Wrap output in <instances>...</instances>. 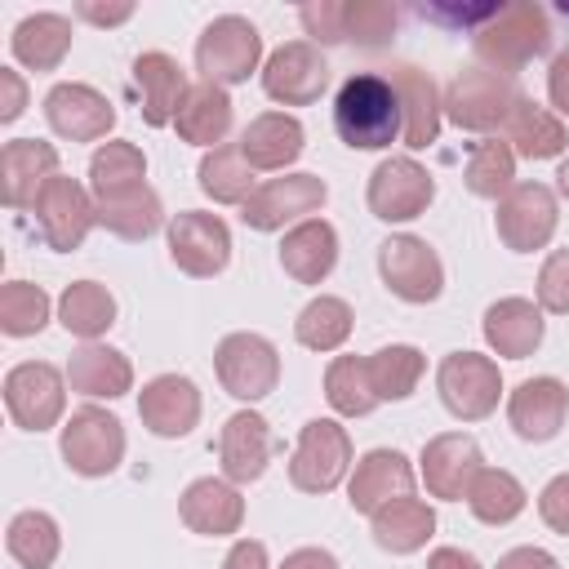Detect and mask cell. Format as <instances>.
<instances>
[{"label":"cell","mask_w":569,"mask_h":569,"mask_svg":"<svg viewBox=\"0 0 569 569\" xmlns=\"http://www.w3.org/2000/svg\"><path fill=\"white\" fill-rule=\"evenodd\" d=\"M133 89H138V98H142V120H147L151 129L173 124L182 98L191 93L187 71L178 67V58H169V53H160V49L133 58Z\"/></svg>","instance_id":"cb8c5ba5"},{"label":"cell","mask_w":569,"mask_h":569,"mask_svg":"<svg viewBox=\"0 0 569 569\" xmlns=\"http://www.w3.org/2000/svg\"><path fill=\"white\" fill-rule=\"evenodd\" d=\"M58 173V147L40 138H13L0 151V187L9 209H31L44 182Z\"/></svg>","instance_id":"d4e9b609"},{"label":"cell","mask_w":569,"mask_h":569,"mask_svg":"<svg viewBox=\"0 0 569 569\" xmlns=\"http://www.w3.org/2000/svg\"><path fill=\"white\" fill-rule=\"evenodd\" d=\"M222 569H267V547L258 538H240V542H231Z\"/></svg>","instance_id":"816d5d0a"},{"label":"cell","mask_w":569,"mask_h":569,"mask_svg":"<svg viewBox=\"0 0 569 569\" xmlns=\"http://www.w3.org/2000/svg\"><path fill=\"white\" fill-rule=\"evenodd\" d=\"M4 409L22 431H49L67 409V373L44 360H22L4 373Z\"/></svg>","instance_id":"30bf717a"},{"label":"cell","mask_w":569,"mask_h":569,"mask_svg":"<svg viewBox=\"0 0 569 569\" xmlns=\"http://www.w3.org/2000/svg\"><path fill=\"white\" fill-rule=\"evenodd\" d=\"M93 204H98V227H107L120 240H147L164 222V204L147 182L120 196H93Z\"/></svg>","instance_id":"e575fe53"},{"label":"cell","mask_w":569,"mask_h":569,"mask_svg":"<svg viewBox=\"0 0 569 569\" xmlns=\"http://www.w3.org/2000/svg\"><path fill=\"white\" fill-rule=\"evenodd\" d=\"M338 262V231L325 218H307L298 227L284 231L280 240V267L298 280V284H320Z\"/></svg>","instance_id":"f1b7e54d"},{"label":"cell","mask_w":569,"mask_h":569,"mask_svg":"<svg viewBox=\"0 0 569 569\" xmlns=\"http://www.w3.org/2000/svg\"><path fill=\"white\" fill-rule=\"evenodd\" d=\"M76 13H80L84 22L116 27V22H129V18H133V4H76Z\"/></svg>","instance_id":"11a10c76"},{"label":"cell","mask_w":569,"mask_h":569,"mask_svg":"<svg viewBox=\"0 0 569 569\" xmlns=\"http://www.w3.org/2000/svg\"><path fill=\"white\" fill-rule=\"evenodd\" d=\"M196 178H200V191H204L213 204H244V200L258 191L253 164L244 160L240 142H222V147L204 151Z\"/></svg>","instance_id":"8d00e7d4"},{"label":"cell","mask_w":569,"mask_h":569,"mask_svg":"<svg viewBox=\"0 0 569 569\" xmlns=\"http://www.w3.org/2000/svg\"><path fill=\"white\" fill-rule=\"evenodd\" d=\"M67 382H71V391H80L89 400H116L133 387V365L124 351H116L107 342H84L67 360Z\"/></svg>","instance_id":"83f0119b"},{"label":"cell","mask_w":569,"mask_h":569,"mask_svg":"<svg viewBox=\"0 0 569 569\" xmlns=\"http://www.w3.org/2000/svg\"><path fill=\"white\" fill-rule=\"evenodd\" d=\"M436 391H440V405L453 418L480 422L498 409V396H502L498 360H489L480 351H449L436 369Z\"/></svg>","instance_id":"277c9868"},{"label":"cell","mask_w":569,"mask_h":569,"mask_svg":"<svg viewBox=\"0 0 569 569\" xmlns=\"http://www.w3.org/2000/svg\"><path fill=\"white\" fill-rule=\"evenodd\" d=\"M422 369H427V356L409 342H391V347H378L369 356V378H373L378 400H409Z\"/></svg>","instance_id":"7bdbcfd3"},{"label":"cell","mask_w":569,"mask_h":569,"mask_svg":"<svg viewBox=\"0 0 569 569\" xmlns=\"http://www.w3.org/2000/svg\"><path fill=\"white\" fill-rule=\"evenodd\" d=\"M49 325V293L31 280H9L0 289V329L9 338H31Z\"/></svg>","instance_id":"f6af8a7d"},{"label":"cell","mask_w":569,"mask_h":569,"mask_svg":"<svg viewBox=\"0 0 569 569\" xmlns=\"http://www.w3.org/2000/svg\"><path fill=\"white\" fill-rule=\"evenodd\" d=\"M138 418L160 440H182L200 422V391L182 373H160L138 391Z\"/></svg>","instance_id":"d6986e66"},{"label":"cell","mask_w":569,"mask_h":569,"mask_svg":"<svg viewBox=\"0 0 569 569\" xmlns=\"http://www.w3.org/2000/svg\"><path fill=\"white\" fill-rule=\"evenodd\" d=\"M502 133H507V147H511L516 156H525V160H551V156H560V151L569 147L565 124H560L547 107H538L533 98H525V93L516 98V107H511Z\"/></svg>","instance_id":"d6a6232c"},{"label":"cell","mask_w":569,"mask_h":569,"mask_svg":"<svg viewBox=\"0 0 569 569\" xmlns=\"http://www.w3.org/2000/svg\"><path fill=\"white\" fill-rule=\"evenodd\" d=\"M351 467V436L347 427H338L333 418H311L298 431L293 458H289V480L302 493H329L342 485Z\"/></svg>","instance_id":"ba28073f"},{"label":"cell","mask_w":569,"mask_h":569,"mask_svg":"<svg viewBox=\"0 0 569 569\" xmlns=\"http://www.w3.org/2000/svg\"><path fill=\"white\" fill-rule=\"evenodd\" d=\"M547 93H551V102L569 116V49L556 53V62H551V71H547Z\"/></svg>","instance_id":"db71d44e"},{"label":"cell","mask_w":569,"mask_h":569,"mask_svg":"<svg viewBox=\"0 0 569 569\" xmlns=\"http://www.w3.org/2000/svg\"><path fill=\"white\" fill-rule=\"evenodd\" d=\"M498 569H560V560L551 551H542V547H511L498 560Z\"/></svg>","instance_id":"f5cc1de1"},{"label":"cell","mask_w":569,"mask_h":569,"mask_svg":"<svg viewBox=\"0 0 569 569\" xmlns=\"http://www.w3.org/2000/svg\"><path fill=\"white\" fill-rule=\"evenodd\" d=\"M302 147H307V133H302L298 116H284V111H262V116H253V120L244 124V133H240L244 160H249L253 169H267V173L289 169V164L302 156Z\"/></svg>","instance_id":"4316f807"},{"label":"cell","mask_w":569,"mask_h":569,"mask_svg":"<svg viewBox=\"0 0 569 569\" xmlns=\"http://www.w3.org/2000/svg\"><path fill=\"white\" fill-rule=\"evenodd\" d=\"M387 80L400 93V111H405V133L400 138H405V147H413V151L431 147L440 138V116H445V98L436 93V80L427 71L409 67V62L391 67Z\"/></svg>","instance_id":"484cf974"},{"label":"cell","mask_w":569,"mask_h":569,"mask_svg":"<svg viewBox=\"0 0 569 569\" xmlns=\"http://www.w3.org/2000/svg\"><path fill=\"white\" fill-rule=\"evenodd\" d=\"M462 182H467V191L480 196V200H502V196L516 187V151H511L507 142H498V138L476 142Z\"/></svg>","instance_id":"ee69618b"},{"label":"cell","mask_w":569,"mask_h":569,"mask_svg":"<svg viewBox=\"0 0 569 569\" xmlns=\"http://www.w3.org/2000/svg\"><path fill=\"white\" fill-rule=\"evenodd\" d=\"M427 569H485V565L471 551H462V547H436L427 556Z\"/></svg>","instance_id":"6f0895ef"},{"label":"cell","mask_w":569,"mask_h":569,"mask_svg":"<svg viewBox=\"0 0 569 569\" xmlns=\"http://www.w3.org/2000/svg\"><path fill=\"white\" fill-rule=\"evenodd\" d=\"M325 84H329L325 53H320L316 44H307V40L280 44V49L267 58V67H262V89H267V98H276V102H284V107H307V102H316V98L325 93Z\"/></svg>","instance_id":"ac0fdd59"},{"label":"cell","mask_w":569,"mask_h":569,"mask_svg":"<svg viewBox=\"0 0 569 569\" xmlns=\"http://www.w3.org/2000/svg\"><path fill=\"white\" fill-rule=\"evenodd\" d=\"M258 58H262V36L240 13L213 18L196 40V71L209 84H244L258 71Z\"/></svg>","instance_id":"3957f363"},{"label":"cell","mask_w":569,"mask_h":569,"mask_svg":"<svg viewBox=\"0 0 569 569\" xmlns=\"http://www.w3.org/2000/svg\"><path fill=\"white\" fill-rule=\"evenodd\" d=\"M378 276L400 302H436L445 289V267L422 236H391L378 244Z\"/></svg>","instance_id":"9c48e42d"},{"label":"cell","mask_w":569,"mask_h":569,"mask_svg":"<svg viewBox=\"0 0 569 569\" xmlns=\"http://www.w3.org/2000/svg\"><path fill=\"white\" fill-rule=\"evenodd\" d=\"M565 413H569V387L560 378H551V373L525 378L507 400V418H511L516 436L529 440V445H542V440L560 436Z\"/></svg>","instance_id":"ffe728a7"},{"label":"cell","mask_w":569,"mask_h":569,"mask_svg":"<svg viewBox=\"0 0 569 569\" xmlns=\"http://www.w3.org/2000/svg\"><path fill=\"white\" fill-rule=\"evenodd\" d=\"M213 369H218V382H222L227 396L253 405V400L276 391V382H280V351H276L271 338L240 329V333H227L218 342Z\"/></svg>","instance_id":"8992f818"},{"label":"cell","mask_w":569,"mask_h":569,"mask_svg":"<svg viewBox=\"0 0 569 569\" xmlns=\"http://www.w3.org/2000/svg\"><path fill=\"white\" fill-rule=\"evenodd\" d=\"M547 44H551V27L538 4H502L471 31L476 58L485 62V71L498 76H516L538 53H547Z\"/></svg>","instance_id":"7a4b0ae2"},{"label":"cell","mask_w":569,"mask_h":569,"mask_svg":"<svg viewBox=\"0 0 569 569\" xmlns=\"http://www.w3.org/2000/svg\"><path fill=\"white\" fill-rule=\"evenodd\" d=\"M351 307L342 302V298H333V293H320V298H311L302 311H298V320H293V338L302 342V347H311V351H338L347 338H351Z\"/></svg>","instance_id":"60d3db41"},{"label":"cell","mask_w":569,"mask_h":569,"mask_svg":"<svg viewBox=\"0 0 569 569\" xmlns=\"http://www.w3.org/2000/svg\"><path fill=\"white\" fill-rule=\"evenodd\" d=\"M178 516L191 533H204V538H227L244 525V498L231 480H213V476H200L182 489L178 498Z\"/></svg>","instance_id":"603a6c76"},{"label":"cell","mask_w":569,"mask_h":569,"mask_svg":"<svg viewBox=\"0 0 569 569\" xmlns=\"http://www.w3.org/2000/svg\"><path fill=\"white\" fill-rule=\"evenodd\" d=\"M485 342L507 356V360H525L538 351L542 342V307H533L529 298H498L485 311Z\"/></svg>","instance_id":"f546056e"},{"label":"cell","mask_w":569,"mask_h":569,"mask_svg":"<svg viewBox=\"0 0 569 569\" xmlns=\"http://www.w3.org/2000/svg\"><path fill=\"white\" fill-rule=\"evenodd\" d=\"M307 36L325 40V44H342V0H316V4H302L298 9Z\"/></svg>","instance_id":"681fc988"},{"label":"cell","mask_w":569,"mask_h":569,"mask_svg":"<svg viewBox=\"0 0 569 569\" xmlns=\"http://www.w3.org/2000/svg\"><path fill=\"white\" fill-rule=\"evenodd\" d=\"M31 209H36V222H40L49 249H58V253L80 249L84 236H89V227L98 222L93 196H89L76 178H67V173H53V178L44 182V191L36 196Z\"/></svg>","instance_id":"9a60e30c"},{"label":"cell","mask_w":569,"mask_h":569,"mask_svg":"<svg viewBox=\"0 0 569 569\" xmlns=\"http://www.w3.org/2000/svg\"><path fill=\"white\" fill-rule=\"evenodd\" d=\"M333 129L351 151H382L405 133L400 93L378 71H356L333 98Z\"/></svg>","instance_id":"6da1fadb"},{"label":"cell","mask_w":569,"mask_h":569,"mask_svg":"<svg viewBox=\"0 0 569 569\" xmlns=\"http://www.w3.org/2000/svg\"><path fill=\"white\" fill-rule=\"evenodd\" d=\"M169 258L178 271L209 280L231 262V231L218 213L182 209L169 218Z\"/></svg>","instance_id":"5bb4252c"},{"label":"cell","mask_w":569,"mask_h":569,"mask_svg":"<svg viewBox=\"0 0 569 569\" xmlns=\"http://www.w3.org/2000/svg\"><path fill=\"white\" fill-rule=\"evenodd\" d=\"M173 129H178L182 142H196V147H209V151L222 147V138L231 133V98H227V89L209 84V80L191 84V93L178 107Z\"/></svg>","instance_id":"4dcf8cb0"},{"label":"cell","mask_w":569,"mask_h":569,"mask_svg":"<svg viewBox=\"0 0 569 569\" xmlns=\"http://www.w3.org/2000/svg\"><path fill=\"white\" fill-rule=\"evenodd\" d=\"M325 200H329V187L320 173H284V178H267L240 204V218L253 231H280L284 222H307Z\"/></svg>","instance_id":"8fae6325"},{"label":"cell","mask_w":569,"mask_h":569,"mask_svg":"<svg viewBox=\"0 0 569 569\" xmlns=\"http://www.w3.org/2000/svg\"><path fill=\"white\" fill-rule=\"evenodd\" d=\"M525 502H529L525 485L502 467H480V476L467 489V507L480 525H511L525 511Z\"/></svg>","instance_id":"74e56055"},{"label":"cell","mask_w":569,"mask_h":569,"mask_svg":"<svg viewBox=\"0 0 569 569\" xmlns=\"http://www.w3.org/2000/svg\"><path fill=\"white\" fill-rule=\"evenodd\" d=\"M280 569H338V560H333V551H325V547H298V551L284 556Z\"/></svg>","instance_id":"9f6ffc18"},{"label":"cell","mask_w":569,"mask_h":569,"mask_svg":"<svg viewBox=\"0 0 569 569\" xmlns=\"http://www.w3.org/2000/svg\"><path fill=\"white\" fill-rule=\"evenodd\" d=\"M516 98L520 89L511 84V76L471 67V71H458L453 84L445 89V116L467 133H493L507 124Z\"/></svg>","instance_id":"5b68a950"},{"label":"cell","mask_w":569,"mask_h":569,"mask_svg":"<svg viewBox=\"0 0 569 569\" xmlns=\"http://www.w3.org/2000/svg\"><path fill=\"white\" fill-rule=\"evenodd\" d=\"M422 467V480H427V493L431 498H445V502H458V498H467V489H471V480L480 476V467H485V453H480V445H476V436H467V431H445V436H431L427 445H422V458H418Z\"/></svg>","instance_id":"e0dca14e"},{"label":"cell","mask_w":569,"mask_h":569,"mask_svg":"<svg viewBox=\"0 0 569 569\" xmlns=\"http://www.w3.org/2000/svg\"><path fill=\"white\" fill-rule=\"evenodd\" d=\"M4 547L22 569H49L62 551L58 520L49 511H18L4 529Z\"/></svg>","instance_id":"ab89813d"},{"label":"cell","mask_w":569,"mask_h":569,"mask_svg":"<svg viewBox=\"0 0 569 569\" xmlns=\"http://www.w3.org/2000/svg\"><path fill=\"white\" fill-rule=\"evenodd\" d=\"M396 31V4L387 0H342V44L378 49Z\"/></svg>","instance_id":"bcb514c9"},{"label":"cell","mask_w":569,"mask_h":569,"mask_svg":"<svg viewBox=\"0 0 569 569\" xmlns=\"http://www.w3.org/2000/svg\"><path fill=\"white\" fill-rule=\"evenodd\" d=\"M325 400L342 418H360L373 405H382L378 391H373V378H369V360L365 356H338L325 369Z\"/></svg>","instance_id":"b9f144b4"},{"label":"cell","mask_w":569,"mask_h":569,"mask_svg":"<svg viewBox=\"0 0 569 569\" xmlns=\"http://www.w3.org/2000/svg\"><path fill=\"white\" fill-rule=\"evenodd\" d=\"M369 520H373V542L382 551H391V556H413L436 533V511L422 498H413V493L378 507Z\"/></svg>","instance_id":"1f68e13d"},{"label":"cell","mask_w":569,"mask_h":569,"mask_svg":"<svg viewBox=\"0 0 569 569\" xmlns=\"http://www.w3.org/2000/svg\"><path fill=\"white\" fill-rule=\"evenodd\" d=\"M409 493H413V467L400 449H369L356 462L351 485H347V502L360 516H373L378 507H387L396 498H409Z\"/></svg>","instance_id":"7402d4cb"},{"label":"cell","mask_w":569,"mask_h":569,"mask_svg":"<svg viewBox=\"0 0 569 569\" xmlns=\"http://www.w3.org/2000/svg\"><path fill=\"white\" fill-rule=\"evenodd\" d=\"M538 307L551 316H569V249H556L538 271Z\"/></svg>","instance_id":"7dc6e473"},{"label":"cell","mask_w":569,"mask_h":569,"mask_svg":"<svg viewBox=\"0 0 569 569\" xmlns=\"http://www.w3.org/2000/svg\"><path fill=\"white\" fill-rule=\"evenodd\" d=\"M44 120L67 142H98L116 129V107L80 80H62L44 93Z\"/></svg>","instance_id":"2e32d148"},{"label":"cell","mask_w":569,"mask_h":569,"mask_svg":"<svg viewBox=\"0 0 569 569\" xmlns=\"http://www.w3.org/2000/svg\"><path fill=\"white\" fill-rule=\"evenodd\" d=\"M0 89H4L0 120L9 124V120H18V116H22V107H27V84H22V76H18L13 67H0Z\"/></svg>","instance_id":"f907efd6"},{"label":"cell","mask_w":569,"mask_h":569,"mask_svg":"<svg viewBox=\"0 0 569 569\" xmlns=\"http://www.w3.org/2000/svg\"><path fill=\"white\" fill-rule=\"evenodd\" d=\"M58 320H62L67 333H76L84 342H98L116 325V298L98 280H71L58 298Z\"/></svg>","instance_id":"d590c367"},{"label":"cell","mask_w":569,"mask_h":569,"mask_svg":"<svg viewBox=\"0 0 569 569\" xmlns=\"http://www.w3.org/2000/svg\"><path fill=\"white\" fill-rule=\"evenodd\" d=\"M538 516L547 529H556L560 538H569V471L551 476L538 493Z\"/></svg>","instance_id":"c3c4849f"},{"label":"cell","mask_w":569,"mask_h":569,"mask_svg":"<svg viewBox=\"0 0 569 569\" xmlns=\"http://www.w3.org/2000/svg\"><path fill=\"white\" fill-rule=\"evenodd\" d=\"M142 178H147V156H142V147L124 142V138H111L89 156V191L93 196L133 191V187H142Z\"/></svg>","instance_id":"f35d334b"},{"label":"cell","mask_w":569,"mask_h":569,"mask_svg":"<svg viewBox=\"0 0 569 569\" xmlns=\"http://www.w3.org/2000/svg\"><path fill=\"white\" fill-rule=\"evenodd\" d=\"M560 209H556V191L542 182H516L493 213V227L502 236V244L511 253H533L556 236Z\"/></svg>","instance_id":"4fadbf2b"},{"label":"cell","mask_w":569,"mask_h":569,"mask_svg":"<svg viewBox=\"0 0 569 569\" xmlns=\"http://www.w3.org/2000/svg\"><path fill=\"white\" fill-rule=\"evenodd\" d=\"M9 49L31 71H58L67 49H71V22L62 13H31L13 27Z\"/></svg>","instance_id":"836d02e7"},{"label":"cell","mask_w":569,"mask_h":569,"mask_svg":"<svg viewBox=\"0 0 569 569\" xmlns=\"http://www.w3.org/2000/svg\"><path fill=\"white\" fill-rule=\"evenodd\" d=\"M556 187H560V196L569 200V156L560 160V169H556Z\"/></svg>","instance_id":"680465c9"},{"label":"cell","mask_w":569,"mask_h":569,"mask_svg":"<svg viewBox=\"0 0 569 569\" xmlns=\"http://www.w3.org/2000/svg\"><path fill=\"white\" fill-rule=\"evenodd\" d=\"M436 200V178L413 156H387L369 173V213L382 222H413Z\"/></svg>","instance_id":"7c38bea8"},{"label":"cell","mask_w":569,"mask_h":569,"mask_svg":"<svg viewBox=\"0 0 569 569\" xmlns=\"http://www.w3.org/2000/svg\"><path fill=\"white\" fill-rule=\"evenodd\" d=\"M271 449H276L271 427H267V418L253 413V409L231 413V418L222 422V431H218V462H222V476H227L231 485H253V480L267 471Z\"/></svg>","instance_id":"44dd1931"},{"label":"cell","mask_w":569,"mask_h":569,"mask_svg":"<svg viewBox=\"0 0 569 569\" xmlns=\"http://www.w3.org/2000/svg\"><path fill=\"white\" fill-rule=\"evenodd\" d=\"M58 449L76 476H111L124 458V427L116 413H107L98 405H80L62 422Z\"/></svg>","instance_id":"52a82bcc"}]
</instances>
